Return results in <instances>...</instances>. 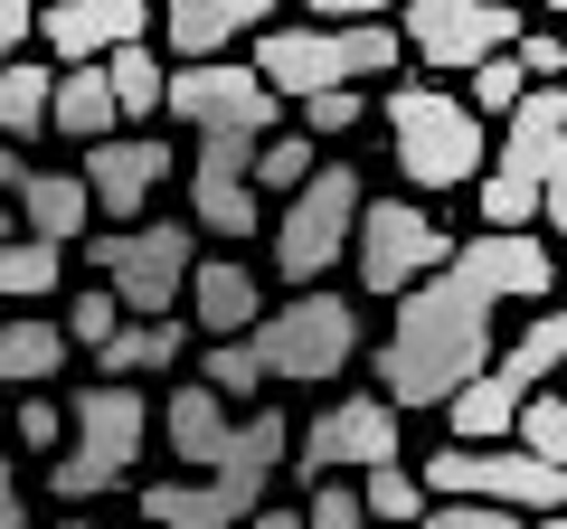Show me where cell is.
Returning a JSON list of instances; mask_svg holds the SVG:
<instances>
[{
    "mask_svg": "<svg viewBox=\"0 0 567 529\" xmlns=\"http://www.w3.org/2000/svg\"><path fill=\"white\" fill-rule=\"evenodd\" d=\"M492 341H502V303H492L483 284H464V274H425L416 293H398V331L379 341V360H369V397L398 416H425L445 407L454 387H473L492 369Z\"/></svg>",
    "mask_w": 567,
    "mask_h": 529,
    "instance_id": "6da1fadb",
    "label": "cell"
},
{
    "mask_svg": "<svg viewBox=\"0 0 567 529\" xmlns=\"http://www.w3.org/2000/svg\"><path fill=\"white\" fill-rule=\"evenodd\" d=\"M360 360V303H341L331 284L293 293V303H265V322L246 341H218L199 378L218 397H256V387H322Z\"/></svg>",
    "mask_w": 567,
    "mask_h": 529,
    "instance_id": "7a4b0ae2",
    "label": "cell"
},
{
    "mask_svg": "<svg viewBox=\"0 0 567 529\" xmlns=\"http://www.w3.org/2000/svg\"><path fill=\"white\" fill-rule=\"evenodd\" d=\"M284 445H293V426L275 407H256L218 473H171V483H142L133 501L152 529H246L265 510V491H275V473H284Z\"/></svg>",
    "mask_w": 567,
    "mask_h": 529,
    "instance_id": "3957f363",
    "label": "cell"
},
{
    "mask_svg": "<svg viewBox=\"0 0 567 529\" xmlns=\"http://www.w3.org/2000/svg\"><path fill=\"white\" fill-rule=\"evenodd\" d=\"M406 39L398 20H360V29H322V20H275L256 29V76L275 85V95H331V85H360V76H398Z\"/></svg>",
    "mask_w": 567,
    "mask_h": 529,
    "instance_id": "277c9868",
    "label": "cell"
},
{
    "mask_svg": "<svg viewBox=\"0 0 567 529\" xmlns=\"http://www.w3.org/2000/svg\"><path fill=\"white\" fill-rule=\"evenodd\" d=\"M142 445H152L142 387H123V378L76 387V397H66V454L48 464V491H58V501H104V491L133 483Z\"/></svg>",
    "mask_w": 567,
    "mask_h": 529,
    "instance_id": "5b68a950",
    "label": "cell"
},
{
    "mask_svg": "<svg viewBox=\"0 0 567 529\" xmlns=\"http://www.w3.org/2000/svg\"><path fill=\"white\" fill-rule=\"evenodd\" d=\"M388 162L406 170L416 189H473L492 162V133L473 123V104L454 95V85L416 76L388 95Z\"/></svg>",
    "mask_w": 567,
    "mask_h": 529,
    "instance_id": "8992f818",
    "label": "cell"
},
{
    "mask_svg": "<svg viewBox=\"0 0 567 529\" xmlns=\"http://www.w3.org/2000/svg\"><path fill=\"white\" fill-rule=\"evenodd\" d=\"M85 256H95V284H114L123 322H171V303L189 293V264H199V227L189 218L104 227V237H85Z\"/></svg>",
    "mask_w": 567,
    "mask_h": 529,
    "instance_id": "52a82bcc",
    "label": "cell"
},
{
    "mask_svg": "<svg viewBox=\"0 0 567 529\" xmlns=\"http://www.w3.org/2000/svg\"><path fill=\"white\" fill-rule=\"evenodd\" d=\"M558 360H567V303H558V312H539V322H529L511 350H492V369H483V378L445 397L454 445H502V435H511V416H520L529 397H539V387L558 378Z\"/></svg>",
    "mask_w": 567,
    "mask_h": 529,
    "instance_id": "ba28073f",
    "label": "cell"
},
{
    "mask_svg": "<svg viewBox=\"0 0 567 529\" xmlns=\"http://www.w3.org/2000/svg\"><path fill=\"white\" fill-rule=\"evenodd\" d=\"M416 483L425 501H492V510H520V520L567 510V464L520 454V445H445V454H425Z\"/></svg>",
    "mask_w": 567,
    "mask_h": 529,
    "instance_id": "9c48e42d",
    "label": "cell"
},
{
    "mask_svg": "<svg viewBox=\"0 0 567 529\" xmlns=\"http://www.w3.org/2000/svg\"><path fill=\"white\" fill-rule=\"evenodd\" d=\"M360 170L350 162H312V180L284 199V218H275V274L293 293H312L331 274V264L350 256V227H360Z\"/></svg>",
    "mask_w": 567,
    "mask_h": 529,
    "instance_id": "30bf717a",
    "label": "cell"
},
{
    "mask_svg": "<svg viewBox=\"0 0 567 529\" xmlns=\"http://www.w3.org/2000/svg\"><path fill=\"white\" fill-rule=\"evenodd\" d=\"M350 256H360V293H416L425 274L454 264V227L416 199H360V227H350Z\"/></svg>",
    "mask_w": 567,
    "mask_h": 529,
    "instance_id": "8fae6325",
    "label": "cell"
},
{
    "mask_svg": "<svg viewBox=\"0 0 567 529\" xmlns=\"http://www.w3.org/2000/svg\"><path fill=\"white\" fill-rule=\"evenodd\" d=\"M398 39L435 76H473L520 39V0H398Z\"/></svg>",
    "mask_w": 567,
    "mask_h": 529,
    "instance_id": "7c38bea8",
    "label": "cell"
},
{
    "mask_svg": "<svg viewBox=\"0 0 567 529\" xmlns=\"http://www.w3.org/2000/svg\"><path fill=\"white\" fill-rule=\"evenodd\" d=\"M256 143L246 123H208L199 152H189V227L199 237H256L265 199H256Z\"/></svg>",
    "mask_w": 567,
    "mask_h": 529,
    "instance_id": "4fadbf2b",
    "label": "cell"
},
{
    "mask_svg": "<svg viewBox=\"0 0 567 529\" xmlns=\"http://www.w3.org/2000/svg\"><path fill=\"white\" fill-rule=\"evenodd\" d=\"M162 114L189 123V133H208V123L284 133V95L256 76V66H237V58H199V66H181V76H171V95H162Z\"/></svg>",
    "mask_w": 567,
    "mask_h": 529,
    "instance_id": "5bb4252c",
    "label": "cell"
},
{
    "mask_svg": "<svg viewBox=\"0 0 567 529\" xmlns=\"http://www.w3.org/2000/svg\"><path fill=\"white\" fill-rule=\"evenodd\" d=\"M398 407H379L369 387H350V397H331L322 416L303 426V454H284L293 464V483H322L331 464H360V473H379V464H398Z\"/></svg>",
    "mask_w": 567,
    "mask_h": 529,
    "instance_id": "9a60e30c",
    "label": "cell"
},
{
    "mask_svg": "<svg viewBox=\"0 0 567 529\" xmlns=\"http://www.w3.org/2000/svg\"><path fill=\"white\" fill-rule=\"evenodd\" d=\"M76 180H85V199H95V218L142 227L152 199L171 189V143H162V133H104V143H85Z\"/></svg>",
    "mask_w": 567,
    "mask_h": 529,
    "instance_id": "2e32d148",
    "label": "cell"
},
{
    "mask_svg": "<svg viewBox=\"0 0 567 529\" xmlns=\"http://www.w3.org/2000/svg\"><path fill=\"white\" fill-rule=\"evenodd\" d=\"M162 20V0H39L48 66H104L114 48H142Z\"/></svg>",
    "mask_w": 567,
    "mask_h": 529,
    "instance_id": "e0dca14e",
    "label": "cell"
},
{
    "mask_svg": "<svg viewBox=\"0 0 567 529\" xmlns=\"http://www.w3.org/2000/svg\"><path fill=\"white\" fill-rule=\"evenodd\" d=\"M454 274L483 284L492 303H548L558 293V256H548L539 227H483L473 246H454Z\"/></svg>",
    "mask_w": 567,
    "mask_h": 529,
    "instance_id": "ac0fdd59",
    "label": "cell"
},
{
    "mask_svg": "<svg viewBox=\"0 0 567 529\" xmlns=\"http://www.w3.org/2000/svg\"><path fill=\"white\" fill-rule=\"evenodd\" d=\"M152 426L171 435V464H181V473H218L227 445H237V416H227V397L208 378H171V397H162Z\"/></svg>",
    "mask_w": 567,
    "mask_h": 529,
    "instance_id": "d6986e66",
    "label": "cell"
},
{
    "mask_svg": "<svg viewBox=\"0 0 567 529\" xmlns=\"http://www.w3.org/2000/svg\"><path fill=\"white\" fill-rule=\"evenodd\" d=\"M256 29H275V0H162V39H171L181 66L227 58V48L256 39Z\"/></svg>",
    "mask_w": 567,
    "mask_h": 529,
    "instance_id": "ffe728a7",
    "label": "cell"
},
{
    "mask_svg": "<svg viewBox=\"0 0 567 529\" xmlns=\"http://www.w3.org/2000/svg\"><path fill=\"white\" fill-rule=\"evenodd\" d=\"M189 312H199L208 341H246V331L265 322V293H256V274H246L237 256H199L189 264Z\"/></svg>",
    "mask_w": 567,
    "mask_h": 529,
    "instance_id": "44dd1931",
    "label": "cell"
},
{
    "mask_svg": "<svg viewBox=\"0 0 567 529\" xmlns=\"http://www.w3.org/2000/svg\"><path fill=\"white\" fill-rule=\"evenodd\" d=\"M10 208H20V227H29L39 246H76V237H95V199H85L76 170H29V180L10 189Z\"/></svg>",
    "mask_w": 567,
    "mask_h": 529,
    "instance_id": "7402d4cb",
    "label": "cell"
},
{
    "mask_svg": "<svg viewBox=\"0 0 567 529\" xmlns=\"http://www.w3.org/2000/svg\"><path fill=\"white\" fill-rule=\"evenodd\" d=\"M114 85H104V66H58V85H48V133H58V143H104V133H114Z\"/></svg>",
    "mask_w": 567,
    "mask_h": 529,
    "instance_id": "603a6c76",
    "label": "cell"
},
{
    "mask_svg": "<svg viewBox=\"0 0 567 529\" xmlns=\"http://www.w3.org/2000/svg\"><path fill=\"white\" fill-rule=\"evenodd\" d=\"M66 350H76V341H66L58 322H29V312H20V322H0V397H29L39 378H58Z\"/></svg>",
    "mask_w": 567,
    "mask_h": 529,
    "instance_id": "cb8c5ba5",
    "label": "cell"
},
{
    "mask_svg": "<svg viewBox=\"0 0 567 529\" xmlns=\"http://www.w3.org/2000/svg\"><path fill=\"white\" fill-rule=\"evenodd\" d=\"M181 350H189V331H181V312H171V322H123L114 341L95 350V378H152V369H181Z\"/></svg>",
    "mask_w": 567,
    "mask_h": 529,
    "instance_id": "d4e9b609",
    "label": "cell"
},
{
    "mask_svg": "<svg viewBox=\"0 0 567 529\" xmlns=\"http://www.w3.org/2000/svg\"><path fill=\"white\" fill-rule=\"evenodd\" d=\"M104 85H114V114L123 123H152L162 95H171V66L152 58V39H142V48H114V58H104Z\"/></svg>",
    "mask_w": 567,
    "mask_h": 529,
    "instance_id": "484cf974",
    "label": "cell"
},
{
    "mask_svg": "<svg viewBox=\"0 0 567 529\" xmlns=\"http://www.w3.org/2000/svg\"><path fill=\"white\" fill-rule=\"evenodd\" d=\"M58 284H66V246L0 237V303H48Z\"/></svg>",
    "mask_w": 567,
    "mask_h": 529,
    "instance_id": "4316f807",
    "label": "cell"
},
{
    "mask_svg": "<svg viewBox=\"0 0 567 529\" xmlns=\"http://www.w3.org/2000/svg\"><path fill=\"white\" fill-rule=\"evenodd\" d=\"M48 85H58V66H39V58L0 66V133H10V143L48 133Z\"/></svg>",
    "mask_w": 567,
    "mask_h": 529,
    "instance_id": "83f0119b",
    "label": "cell"
},
{
    "mask_svg": "<svg viewBox=\"0 0 567 529\" xmlns=\"http://www.w3.org/2000/svg\"><path fill=\"white\" fill-rule=\"evenodd\" d=\"M360 510H369L379 529H416V520H425V483H416L406 464H379V473L360 483Z\"/></svg>",
    "mask_w": 567,
    "mask_h": 529,
    "instance_id": "f1b7e54d",
    "label": "cell"
},
{
    "mask_svg": "<svg viewBox=\"0 0 567 529\" xmlns=\"http://www.w3.org/2000/svg\"><path fill=\"white\" fill-rule=\"evenodd\" d=\"M312 152H322L312 133H265V143H256V199H265V189L293 199V189L312 180Z\"/></svg>",
    "mask_w": 567,
    "mask_h": 529,
    "instance_id": "f546056e",
    "label": "cell"
},
{
    "mask_svg": "<svg viewBox=\"0 0 567 529\" xmlns=\"http://www.w3.org/2000/svg\"><path fill=\"white\" fill-rule=\"evenodd\" d=\"M511 435H520V454H548V464H567V397H558V387H539V397L511 416Z\"/></svg>",
    "mask_w": 567,
    "mask_h": 529,
    "instance_id": "4dcf8cb0",
    "label": "cell"
},
{
    "mask_svg": "<svg viewBox=\"0 0 567 529\" xmlns=\"http://www.w3.org/2000/svg\"><path fill=\"white\" fill-rule=\"evenodd\" d=\"M529 95V76H520V58H511V48H502V58H483V66H473V123H492V114H511V104H520Z\"/></svg>",
    "mask_w": 567,
    "mask_h": 529,
    "instance_id": "1f68e13d",
    "label": "cell"
},
{
    "mask_svg": "<svg viewBox=\"0 0 567 529\" xmlns=\"http://www.w3.org/2000/svg\"><path fill=\"white\" fill-rule=\"evenodd\" d=\"M303 123H312V143H350L369 123V95L360 85H331V95H303Z\"/></svg>",
    "mask_w": 567,
    "mask_h": 529,
    "instance_id": "d6a6232c",
    "label": "cell"
},
{
    "mask_svg": "<svg viewBox=\"0 0 567 529\" xmlns=\"http://www.w3.org/2000/svg\"><path fill=\"white\" fill-rule=\"evenodd\" d=\"M473 199H483V227H539V189H529V180L483 170V180H473Z\"/></svg>",
    "mask_w": 567,
    "mask_h": 529,
    "instance_id": "836d02e7",
    "label": "cell"
},
{
    "mask_svg": "<svg viewBox=\"0 0 567 529\" xmlns=\"http://www.w3.org/2000/svg\"><path fill=\"white\" fill-rule=\"evenodd\" d=\"M66 341H85V350H104V341H114V331H123V303H114V284H85L76 293V303H66Z\"/></svg>",
    "mask_w": 567,
    "mask_h": 529,
    "instance_id": "e575fe53",
    "label": "cell"
},
{
    "mask_svg": "<svg viewBox=\"0 0 567 529\" xmlns=\"http://www.w3.org/2000/svg\"><path fill=\"white\" fill-rule=\"evenodd\" d=\"M10 426H20V445H29V454H66V407H58V397H39V387L10 407Z\"/></svg>",
    "mask_w": 567,
    "mask_h": 529,
    "instance_id": "d590c367",
    "label": "cell"
},
{
    "mask_svg": "<svg viewBox=\"0 0 567 529\" xmlns=\"http://www.w3.org/2000/svg\"><path fill=\"white\" fill-rule=\"evenodd\" d=\"M303 529H369V510H360V491H350V483H312Z\"/></svg>",
    "mask_w": 567,
    "mask_h": 529,
    "instance_id": "8d00e7d4",
    "label": "cell"
},
{
    "mask_svg": "<svg viewBox=\"0 0 567 529\" xmlns=\"http://www.w3.org/2000/svg\"><path fill=\"white\" fill-rule=\"evenodd\" d=\"M416 529H529L520 510H492V501H425Z\"/></svg>",
    "mask_w": 567,
    "mask_h": 529,
    "instance_id": "74e56055",
    "label": "cell"
},
{
    "mask_svg": "<svg viewBox=\"0 0 567 529\" xmlns=\"http://www.w3.org/2000/svg\"><path fill=\"white\" fill-rule=\"evenodd\" d=\"M539 218L567 237V133L548 143V162H539Z\"/></svg>",
    "mask_w": 567,
    "mask_h": 529,
    "instance_id": "f35d334b",
    "label": "cell"
},
{
    "mask_svg": "<svg viewBox=\"0 0 567 529\" xmlns=\"http://www.w3.org/2000/svg\"><path fill=\"white\" fill-rule=\"evenodd\" d=\"M29 39H39V0H0V66H20Z\"/></svg>",
    "mask_w": 567,
    "mask_h": 529,
    "instance_id": "ab89813d",
    "label": "cell"
},
{
    "mask_svg": "<svg viewBox=\"0 0 567 529\" xmlns=\"http://www.w3.org/2000/svg\"><path fill=\"white\" fill-rule=\"evenodd\" d=\"M303 10H312L322 29H360V20H388L398 0H303Z\"/></svg>",
    "mask_w": 567,
    "mask_h": 529,
    "instance_id": "60d3db41",
    "label": "cell"
},
{
    "mask_svg": "<svg viewBox=\"0 0 567 529\" xmlns=\"http://www.w3.org/2000/svg\"><path fill=\"white\" fill-rule=\"evenodd\" d=\"M0 529H29V501H20V464L0 454Z\"/></svg>",
    "mask_w": 567,
    "mask_h": 529,
    "instance_id": "b9f144b4",
    "label": "cell"
},
{
    "mask_svg": "<svg viewBox=\"0 0 567 529\" xmlns=\"http://www.w3.org/2000/svg\"><path fill=\"white\" fill-rule=\"evenodd\" d=\"M29 170H39V162H20V143H10V133H0V199H10V189H20Z\"/></svg>",
    "mask_w": 567,
    "mask_h": 529,
    "instance_id": "7bdbcfd3",
    "label": "cell"
},
{
    "mask_svg": "<svg viewBox=\"0 0 567 529\" xmlns=\"http://www.w3.org/2000/svg\"><path fill=\"white\" fill-rule=\"evenodd\" d=\"M246 529H303V510H284V501H265V510H256V520H246Z\"/></svg>",
    "mask_w": 567,
    "mask_h": 529,
    "instance_id": "ee69618b",
    "label": "cell"
},
{
    "mask_svg": "<svg viewBox=\"0 0 567 529\" xmlns=\"http://www.w3.org/2000/svg\"><path fill=\"white\" fill-rule=\"evenodd\" d=\"M0 237H20V208H10V199H0Z\"/></svg>",
    "mask_w": 567,
    "mask_h": 529,
    "instance_id": "f6af8a7d",
    "label": "cell"
},
{
    "mask_svg": "<svg viewBox=\"0 0 567 529\" xmlns=\"http://www.w3.org/2000/svg\"><path fill=\"white\" fill-rule=\"evenodd\" d=\"M529 529H567V510H548V520H529Z\"/></svg>",
    "mask_w": 567,
    "mask_h": 529,
    "instance_id": "bcb514c9",
    "label": "cell"
},
{
    "mask_svg": "<svg viewBox=\"0 0 567 529\" xmlns=\"http://www.w3.org/2000/svg\"><path fill=\"white\" fill-rule=\"evenodd\" d=\"M548 387H558V397H567V360H558V378H548Z\"/></svg>",
    "mask_w": 567,
    "mask_h": 529,
    "instance_id": "7dc6e473",
    "label": "cell"
},
{
    "mask_svg": "<svg viewBox=\"0 0 567 529\" xmlns=\"http://www.w3.org/2000/svg\"><path fill=\"white\" fill-rule=\"evenodd\" d=\"M558 58H567V20H558Z\"/></svg>",
    "mask_w": 567,
    "mask_h": 529,
    "instance_id": "c3c4849f",
    "label": "cell"
},
{
    "mask_svg": "<svg viewBox=\"0 0 567 529\" xmlns=\"http://www.w3.org/2000/svg\"><path fill=\"white\" fill-rule=\"evenodd\" d=\"M58 529H95V520H58Z\"/></svg>",
    "mask_w": 567,
    "mask_h": 529,
    "instance_id": "681fc988",
    "label": "cell"
},
{
    "mask_svg": "<svg viewBox=\"0 0 567 529\" xmlns=\"http://www.w3.org/2000/svg\"><path fill=\"white\" fill-rule=\"evenodd\" d=\"M0 426H10V397H0Z\"/></svg>",
    "mask_w": 567,
    "mask_h": 529,
    "instance_id": "f907efd6",
    "label": "cell"
},
{
    "mask_svg": "<svg viewBox=\"0 0 567 529\" xmlns=\"http://www.w3.org/2000/svg\"><path fill=\"white\" fill-rule=\"evenodd\" d=\"M548 10H558V20H567V0H548Z\"/></svg>",
    "mask_w": 567,
    "mask_h": 529,
    "instance_id": "816d5d0a",
    "label": "cell"
}]
</instances>
